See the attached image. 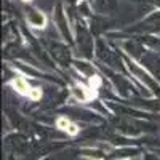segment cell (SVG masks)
<instances>
[{"instance_id":"11","label":"cell","mask_w":160,"mask_h":160,"mask_svg":"<svg viewBox=\"0 0 160 160\" xmlns=\"http://www.w3.org/2000/svg\"><path fill=\"white\" fill-rule=\"evenodd\" d=\"M55 125H56L58 130L68 133L69 136H77L78 133H80L78 123H75L74 120H71L69 117H66V115H58L56 120H55Z\"/></svg>"},{"instance_id":"9","label":"cell","mask_w":160,"mask_h":160,"mask_svg":"<svg viewBox=\"0 0 160 160\" xmlns=\"http://www.w3.org/2000/svg\"><path fill=\"white\" fill-rule=\"evenodd\" d=\"M22 15H24V22L29 29L45 31L48 28V16L43 10H40L34 5H26Z\"/></svg>"},{"instance_id":"13","label":"cell","mask_w":160,"mask_h":160,"mask_svg":"<svg viewBox=\"0 0 160 160\" xmlns=\"http://www.w3.org/2000/svg\"><path fill=\"white\" fill-rule=\"evenodd\" d=\"M142 45L151 51H160V35H136Z\"/></svg>"},{"instance_id":"1","label":"cell","mask_w":160,"mask_h":160,"mask_svg":"<svg viewBox=\"0 0 160 160\" xmlns=\"http://www.w3.org/2000/svg\"><path fill=\"white\" fill-rule=\"evenodd\" d=\"M95 47H96V37L91 32L88 21L83 18L74 19V48L78 51L75 58H85V59H95Z\"/></svg>"},{"instance_id":"7","label":"cell","mask_w":160,"mask_h":160,"mask_svg":"<svg viewBox=\"0 0 160 160\" xmlns=\"http://www.w3.org/2000/svg\"><path fill=\"white\" fill-rule=\"evenodd\" d=\"M68 90L69 99L75 104H91L99 98V93L96 90H93L87 82H80V80H75L71 87H68Z\"/></svg>"},{"instance_id":"4","label":"cell","mask_w":160,"mask_h":160,"mask_svg":"<svg viewBox=\"0 0 160 160\" xmlns=\"http://www.w3.org/2000/svg\"><path fill=\"white\" fill-rule=\"evenodd\" d=\"M51 21L59 34V38L68 42L71 47H74V21L71 19V13L64 2H58L53 7Z\"/></svg>"},{"instance_id":"3","label":"cell","mask_w":160,"mask_h":160,"mask_svg":"<svg viewBox=\"0 0 160 160\" xmlns=\"http://www.w3.org/2000/svg\"><path fill=\"white\" fill-rule=\"evenodd\" d=\"M11 71H13V75L7 80V87L10 90H13L16 95H19L22 98H28L32 102H40L42 101V98H43V88L42 87H34L31 83V80L26 75H22L21 72L15 71L13 68H11Z\"/></svg>"},{"instance_id":"6","label":"cell","mask_w":160,"mask_h":160,"mask_svg":"<svg viewBox=\"0 0 160 160\" xmlns=\"http://www.w3.org/2000/svg\"><path fill=\"white\" fill-rule=\"evenodd\" d=\"M123 31L130 35H160V8L149 11Z\"/></svg>"},{"instance_id":"10","label":"cell","mask_w":160,"mask_h":160,"mask_svg":"<svg viewBox=\"0 0 160 160\" xmlns=\"http://www.w3.org/2000/svg\"><path fill=\"white\" fill-rule=\"evenodd\" d=\"M139 62L152 74V77L160 83V51L148 50V53L142 56V59Z\"/></svg>"},{"instance_id":"5","label":"cell","mask_w":160,"mask_h":160,"mask_svg":"<svg viewBox=\"0 0 160 160\" xmlns=\"http://www.w3.org/2000/svg\"><path fill=\"white\" fill-rule=\"evenodd\" d=\"M45 48L47 51L50 53V56L53 58V61H55L59 68L62 69H72V62L75 59L74 53H72V47L64 42V40L61 38H48L45 42Z\"/></svg>"},{"instance_id":"15","label":"cell","mask_w":160,"mask_h":160,"mask_svg":"<svg viewBox=\"0 0 160 160\" xmlns=\"http://www.w3.org/2000/svg\"><path fill=\"white\" fill-rule=\"evenodd\" d=\"M21 2H22V3H26V5H31V3L34 2V0H21Z\"/></svg>"},{"instance_id":"2","label":"cell","mask_w":160,"mask_h":160,"mask_svg":"<svg viewBox=\"0 0 160 160\" xmlns=\"http://www.w3.org/2000/svg\"><path fill=\"white\" fill-rule=\"evenodd\" d=\"M123 61H125V68H127L128 75L135 80L136 85L141 90L149 91L152 96H160V83L152 77V74L146 69L139 61L131 59L125 55H123Z\"/></svg>"},{"instance_id":"14","label":"cell","mask_w":160,"mask_h":160,"mask_svg":"<svg viewBox=\"0 0 160 160\" xmlns=\"http://www.w3.org/2000/svg\"><path fill=\"white\" fill-rule=\"evenodd\" d=\"M62 2H64L66 5H69V7H75V5L78 3V0H62Z\"/></svg>"},{"instance_id":"8","label":"cell","mask_w":160,"mask_h":160,"mask_svg":"<svg viewBox=\"0 0 160 160\" xmlns=\"http://www.w3.org/2000/svg\"><path fill=\"white\" fill-rule=\"evenodd\" d=\"M117 48L122 51V55H125L131 59H136V61H141L142 56L148 53V48L142 45L141 40L136 35H130V34L125 38L118 40Z\"/></svg>"},{"instance_id":"12","label":"cell","mask_w":160,"mask_h":160,"mask_svg":"<svg viewBox=\"0 0 160 160\" xmlns=\"http://www.w3.org/2000/svg\"><path fill=\"white\" fill-rule=\"evenodd\" d=\"M90 3H91L96 15H102V16L114 13L118 7V3L115 0H90Z\"/></svg>"}]
</instances>
